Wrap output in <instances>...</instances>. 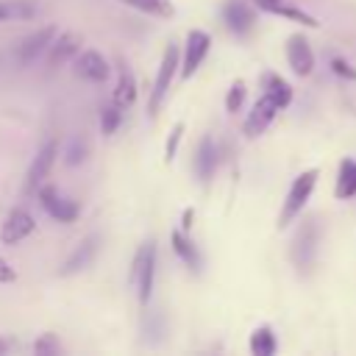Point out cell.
Instances as JSON below:
<instances>
[{
  "label": "cell",
  "instance_id": "cell-1",
  "mask_svg": "<svg viewBox=\"0 0 356 356\" xmlns=\"http://www.w3.org/2000/svg\"><path fill=\"white\" fill-rule=\"evenodd\" d=\"M317 250H320V225L317 220H303L300 228L295 231V239H292V248H289V259L292 264L298 267V273H309L317 261Z\"/></svg>",
  "mask_w": 356,
  "mask_h": 356
},
{
  "label": "cell",
  "instance_id": "cell-2",
  "mask_svg": "<svg viewBox=\"0 0 356 356\" xmlns=\"http://www.w3.org/2000/svg\"><path fill=\"white\" fill-rule=\"evenodd\" d=\"M131 281H134V289H136L139 303L147 306L150 298H153V281H156V245L153 242H142L139 250L134 253Z\"/></svg>",
  "mask_w": 356,
  "mask_h": 356
},
{
  "label": "cell",
  "instance_id": "cell-3",
  "mask_svg": "<svg viewBox=\"0 0 356 356\" xmlns=\"http://www.w3.org/2000/svg\"><path fill=\"white\" fill-rule=\"evenodd\" d=\"M314 184H317V170H303V172L292 181V186H289V192H286V200H284V206H281V214H278V228H286V225L303 211L306 200H309L312 192H314Z\"/></svg>",
  "mask_w": 356,
  "mask_h": 356
},
{
  "label": "cell",
  "instance_id": "cell-4",
  "mask_svg": "<svg viewBox=\"0 0 356 356\" xmlns=\"http://www.w3.org/2000/svg\"><path fill=\"white\" fill-rule=\"evenodd\" d=\"M175 72H178V44L170 42V44L164 47V58H161V64H159V75H156V83H153V92H150V100H147L150 117H156V111L161 108L164 95H167V89H170Z\"/></svg>",
  "mask_w": 356,
  "mask_h": 356
},
{
  "label": "cell",
  "instance_id": "cell-5",
  "mask_svg": "<svg viewBox=\"0 0 356 356\" xmlns=\"http://www.w3.org/2000/svg\"><path fill=\"white\" fill-rule=\"evenodd\" d=\"M36 197H39V206H42L53 220H58V222H75V220H78V214H81L78 203H75V200L61 197V195H58V189H56V186H50V184H42V186L36 189Z\"/></svg>",
  "mask_w": 356,
  "mask_h": 356
},
{
  "label": "cell",
  "instance_id": "cell-6",
  "mask_svg": "<svg viewBox=\"0 0 356 356\" xmlns=\"http://www.w3.org/2000/svg\"><path fill=\"white\" fill-rule=\"evenodd\" d=\"M209 47H211V36L200 28L189 31L186 33V44H184V64H181V78H192L200 64L206 61L209 56Z\"/></svg>",
  "mask_w": 356,
  "mask_h": 356
},
{
  "label": "cell",
  "instance_id": "cell-7",
  "mask_svg": "<svg viewBox=\"0 0 356 356\" xmlns=\"http://www.w3.org/2000/svg\"><path fill=\"white\" fill-rule=\"evenodd\" d=\"M56 156H58V142H56V139H47V142L36 150V156H33V161H31V167H28V175H25V192H28V195L36 192V189L44 184V178H47L50 170H53Z\"/></svg>",
  "mask_w": 356,
  "mask_h": 356
},
{
  "label": "cell",
  "instance_id": "cell-8",
  "mask_svg": "<svg viewBox=\"0 0 356 356\" xmlns=\"http://www.w3.org/2000/svg\"><path fill=\"white\" fill-rule=\"evenodd\" d=\"M53 39H56V25H44V28L33 31L31 36H25V39L19 42L17 53H14L17 64H19V67H28V64H33V61H36L42 53H47V50H50Z\"/></svg>",
  "mask_w": 356,
  "mask_h": 356
},
{
  "label": "cell",
  "instance_id": "cell-9",
  "mask_svg": "<svg viewBox=\"0 0 356 356\" xmlns=\"http://www.w3.org/2000/svg\"><path fill=\"white\" fill-rule=\"evenodd\" d=\"M72 70H75V75H78L81 81H89V83H103V81H108V75H111L108 61H106L97 50H83V53H78L75 61H72Z\"/></svg>",
  "mask_w": 356,
  "mask_h": 356
},
{
  "label": "cell",
  "instance_id": "cell-10",
  "mask_svg": "<svg viewBox=\"0 0 356 356\" xmlns=\"http://www.w3.org/2000/svg\"><path fill=\"white\" fill-rule=\"evenodd\" d=\"M278 103L270 97V95H261L256 103H253V108L248 111V117H245V125H242V131H245V136H259L261 131H267V125L275 120V114H278Z\"/></svg>",
  "mask_w": 356,
  "mask_h": 356
},
{
  "label": "cell",
  "instance_id": "cell-11",
  "mask_svg": "<svg viewBox=\"0 0 356 356\" xmlns=\"http://www.w3.org/2000/svg\"><path fill=\"white\" fill-rule=\"evenodd\" d=\"M97 236H86V239H81L78 245H75V250L61 261V270H58V275H78V273H83L92 261H95V256H97Z\"/></svg>",
  "mask_w": 356,
  "mask_h": 356
},
{
  "label": "cell",
  "instance_id": "cell-12",
  "mask_svg": "<svg viewBox=\"0 0 356 356\" xmlns=\"http://www.w3.org/2000/svg\"><path fill=\"white\" fill-rule=\"evenodd\" d=\"M222 22H225V28H228L234 36H245V33H250V28H253V22H256V14H253V8H250L248 3H242V0H228L225 8H222Z\"/></svg>",
  "mask_w": 356,
  "mask_h": 356
},
{
  "label": "cell",
  "instance_id": "cell-13",
  "mask_svg": "<svg viewBox=\"0 0 356 356\" xmlns=\"http://www.w3.org/2000/svg\"><path fill=\"white\" fill-rule=\"evenodd\" d=\"M33 228H36L33 217H31L25 209H14V211L6 217L3 228H0V242H3V245H17V242H22L25 236H31Z\"/></svg>",
  "mask_w": 356,
  "mask_h": 356
},
{
  "label": "cell",
  "instance_id": "cell-14",
  "mask_svg": "<svg viewBox=\"0 0 356 356\" xmlns=\"http://www.w3.org/2000/svg\"><path fill=\"white\" fill-rule=\"evenodd\" d=\"M286 61H289V67H292L295 75H309V72H312V67H314V53H312L306 36L292 33V36L286 39Z\"/></svg>",
  "mask_w": 356,
  "mask_h": 356
},
{
  "label": "cell",
  "instance_id": "cell-15",
  "mask_svg": "<svg viewBox=\"0 0 356 356\" xmlns=\"http://www.w3.org/2000/svg\"><path fill=\"white\" fill-rule=\"evenodd\" d=\"M217 164H220V150H217L211 136H203L197 142V150H195V175H197V181L209 184L211 175L217 172Z\"/></svg>",
  "mask_w": 356,
  "mask_h": 356
},
{
  "label": "cell",
  "instance_id": "cell-16",
  "mask_svg": "<svg viewBox=\"0 0 356 356\" xmlns=\"http://www.w3.org/2000/svg\"><path fill=\"white\" fill-rule=\"evenodd\" d=\"M170 242H172V250H175V256L192 270V273H200V267H203V259H200V250H197V245L186 236V231L181 228H175L172 234H170Z\"/></svg>",
  "mask_w": 356,
  "mask_h": 356
},
{
  "label": "cell",
  "instance_id": "cell-17",
  "mask_svg": "<svg viewBox=\"0 0 356 356\" xmlns=\"http://www.w3.org/2000/svg\"><path fill=\"white\" fill-rule=\"evenodd\" d=\"M253 3H256L261 11H267V14H278V17L295 19V22H300V25H306V28H317V19H314L312 14L295 8V6H289V3H284V0H253Z\"/></svg>",
  "mask_w": 356,
  "mask_h": 356
},
{
  "label": "cell",
  "instance_id": "cell-18",
  "mask_svg": "<svg viewBox=\"0 0 356 356\" xmlns=\"http://www.w3.org/2000/svg\"><path fill=\"white\" fill-rule=\"evenodd\" d=\"M78 44H81L78 33H61L58 39H53V44H50V50H47V67H50V70L61 67L67 58H72V56L78 53Z\"/></svg>",
  "mask_w": 356,
  "mask_h": 356
},
{
  "label": "cell",
  "instance_id": "cell-19",
  "mask_svg": "<svg viewBox=\"0 0 356 356\" xmlns=\"http://www.w3.org/2000/svg\"><path fill=\"white\" fill-rule=\"evenodd\" d=\"M334 195L339 200H348V197L356 195V159H342L339 161V175H337Z\"/></svg>",
  "mask_w": 356,
  "mask_h": 356
},
{
  "label": "cell",
  "instance_id": "cell-20",
  "mask_svg": "<svg viewBox=\"0 0 356 356\" xmlns=\"http://www.w3.org/2000/svg\"><path fill=\"white\" fill-rule=\"evenodd\" d=\"M261 86H264V95H270L281 108H286V106L292 103V86H289L281 75L264 72V75H261Z\"/></svg>",
  "mask_w": 356,
  "mask_h": 356
},
{
  "label": "cell",
  "instance_id": "cell-21",
  "mask_svg": "<svg viewBox=\"0 0 356 356\" xmlns=\"http://www.w3.org/2000/svg\"><path fill=\"white\" fill-rule=\"evenodd\" d=\"M33 17H36V3L33 0H0V22L33 19Z\"/></svg>",
  "mask_w": 356,
  "mask_h": 356
},
{
  "label": "cell",
  "instance_id": "cell-22",
  "mask_svg": "<svg viewBox=\"0 0 356 356\" xmlns=\"http://www.w3.org/2000/svg\"><path fill=\"white\" fill-rule=\"evenodd\" d=\"M136 100V78L131 75V70L125 64H120V78L114 86V103L117 106H131Z\"/></svg>",
  "mask_w": 356,
  "mask_h": 356
},
{
  "label": "cell",
  "instance_id": "cell-23",
  "mask_svg": "<svg viewBox=\"0 0 356 356\" xmlns=\"http://www.w3.org/2000/svg\"><path fill=\"white\" fill-rule=\"evenodd\" d=\"M275 348H278V342H275V334L270 325H259L250 334V353L253 356H273Z\"/></svg>",
  "mask_w": 356,
  "mask_h": 356
},
{
  "label": "cell",
  "instance_id": "cell-24",
  "mask_svg": "<svg viewBox=\"0 0 356 356\" xmlns=\"http://www.w3.org/2000/svg\"><path fill=\"white\" fill-rule=\"evenodd\" d=\"M86 159H89V145H86V139H83L81 134H72V136L67 139V145H64V164H67V167H81Z\"/></svg>",
  "mask_w": 356,
  "mask_h": 356
},
{
  "label": "cell",
  "instance_id": "cell-25",
  "mask_svg": "<svg viewBox=\"0 0 356 356\" xmlns=\"http://www.w3.org/2000/svg\"><path fill=\"white\" fill-rule=\"evenodd\" d=\"M131 8H139L145 14H153V17H172L175 8H172V0H120Z\"/></svg>",
  "mask_w": 356,
  "mask_h": 356
},
{
  "label": "cell",
  "instance_id": "cell-26",
  "mask_svg": "<svg viewBox=\"0 0 356 356\" xmlns=\"http://www.w3.org/2000/svg\"><path fill=\"white\" fill-rule=\"evenodd\" d=\"M122 106H106L103 108V117H100V131L106 134V136H111V134H117V128H120V122H122V111H120Z\"/></svg>",
  "mask_w": 356,
  "mask_h": 356
},
{
  "label": "cell",
  "instance_id": "cell-27",
  "mask_svg": "<svg viewBox=\"0 0 356 356\" xmlns=\"http://www.w3.org/2000/svg\"><path fill=\"white\" fill-rule=\"evenodd\" d=\"M33 353L36 356H56V353H61V342H58V337L56 334H42L36 342H33Z\"/></svg>",
  "mask_w": 356,
  "mask_h": 356
},
{
  "label": "cell",
  "instance_id": "cell-28",
  "mask_svg": "<svg viewBox=\"0 0 356 356\" xmlns=\"http://www.w3.org/2000/svg\"><path fill=\"white\" fill-rule=\"evenodd\" d=\"M242 103H245V83L242 81H234L231 89H228V95H225V108L234 114V111L242 108Z\"/></svg>",
  "mask_w": 356,
  "mask_h": 356
},
{
  "label": "cell",
  "instance_id": "cell-29",
  "mask_svg": "<svg viewBox=\"0 0 356 356\" xmlns=\"http://www.w3.org/2000/svg\"><path fill=\"white\" fill-rule=\"evenodd\" d=\"M181 134H184V122H178V125L170 131V136H167V150H164V159H167V161L175 159V147H178V142H181Z\"/></svg>",
  "mask_w": 356,
  "mask_h": 356
},
{
  "label": "cell",
  "instance_id": "cell-30",
  "mask_svg": "<svg viewBox=\"0 0 356 356\" xmlns=\"http://www.w3.org/2000/svg\"><path fill=\"white\" fill-rule=\"evenodd\" d=\"M331 70H334L339 78H350V81H356V70H353L345 58H331Z\"/></svg>",
  "mask_w": 356,
  "mask_h": 356
},
{
  "label": "cell",
  "instance_id": "cell-31",
  "mask_svg": "<svg viewBox=\"0 0 356 356\" xmlns=\"http://www.w3.org/2000/svg\"><path fill=\"white\" fill-rule=\"evenodd\" d=\"M11 281H17V273H14L11 264L0 256V284H11Z\"/></svg>",
  "mask_w": 356,
  "mask_h": 356
},
{
  "label": "cell",
  "instance_id": "cell-32",
  "mask_svg": "<svg viewBox=\"0 0 356 356\" xmlns=\"http://www.w3.org/2000/svg\"><path fill=\"white\" fill-rule=\"evenodd\" d=\"M192 217H195V211H192V209H186V211H184V222H181V228H184V231H189V228H192Z\"/></svg>",
  "mask_w": 356,
  "mask_h": 356
},
{
  "label": "cell",
  "instance_id": "cell-33",
  "mask_svg": "<svg viewBox=\"0 0 356 356\" xmlns=\"http://www.w3.org/2000/svg\"><path fill=\"white\" fill-rule=\"evenodd\" d=\"M6 348H8V342H3V339H0V353H3Z\"/></svg>",
  "mask_w": 356,
  "mask_h": 356
}]
</instances>
